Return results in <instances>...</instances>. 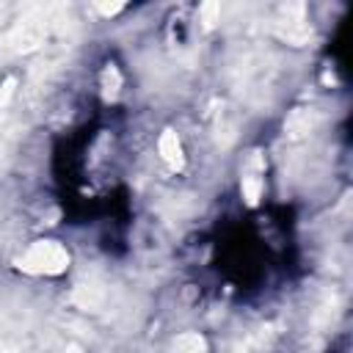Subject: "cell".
Listing matches in <instances>:
<instances>
[{
    "mask_svg": "<svg viewBox=\"0 0 353 353\" xmlns=\"http://www.w3.org/2000/svg\"><path fill=\"white\" fill-rule=\"evenodd\" d=\"M17 268L30 276H61L69 268V251L55 240H36L17 259Z\"/></svg>",
    "mask_w": 353,
    "mask_h": 353,
    "instance_id": "cell-1",
    "label": "cell"
},
{
    "mask_svg": "<svg viewBox=\"0 0 353 353\" xmlns=\"http://www.w3.org/2000/svg\"><path fill=\"white\" fill-rule=\"evenodd\" d=\"M157 149H160V154H163V160L168 163V168H174V171H179V168L185 165V154H182V143H179V135H176L174 130H163V135H160V143H157Z\"/></svg>",
    "mask_w": 353,
    "mask_h": 353,
    "instance_id": "cell-2",
    "label": "cell"
},
{
    "mask_svg": "<svg viewBox=\"0 0 353 353\" xmlns=\"http://www.w3.org/2000/svg\"><path fill=\"white\" fill-rule=\"evenodd\" d=\"M119 88H121V72H119L113 63H108V66L102 69V97H105V99H116Z\"/></svg>",
    "mask_w": 353,
    "mask_h": 353,
    "instance_id": "cell-3",
    "label": "cell"
},
{
    "mask_svg": "<svg viewBox=\"0 0 353 353\" xmlns=\"http://www.w3.org/2000/svg\"><path fill=\"white\" fill-rule=\"evenodd\" d=\"M240 190H243L245 204H248V207H256V204H259V199H262V179H259V176H254V174H248V176H243Z\"/></svg>",
    "mask_w": 353,
    "mask_h": 353,
    "instance_id": "cell-4",
    "label": "cell"
},
{
    "mask_svg": "<svg viewBox=\"0 0 353 353\" xmlns=\"http://www.w3.org/2000/svg\"><path fill=\"white\" fill-rule=\"evenodd\" d=\"M174 353H207V345L199 334H182L174 342Z\"/></svg>",
    "mask_w": 353,
    "mask_h": 353,
    "instance_id": "cell-5",
    "label": "cell"
},
{
    "mask_svg": "<svg viewBox=\"0 0 353 353\" xmlns=\"http://www.w3.org/2000/svg\"><path fill=\"white\" fill-rule=\"evenodd\" d=\"M199 17H201V22H204V28H212L215 22H221V6L218 3H204L201 8H199Z\"/></svg>",
    "mask_w": 353,
    "mask_h": 353,
    "instance_id": "cell-6",
    "label": "cell"
},
{
    "mask_svg": "<svg viewBox=\"0 0 353 353\" xmlns=\"http://www.w3.org/2000/svg\"><path fill=\"white\" fill-rule=\"evenodd\" d=\"M14 85H17L14 77H6V80H3V85H0V108L8 105V99H11V94H14Z\"/></svg>",
    "mask_w": 353,
    "mask_h": 353,
    "instance_id": "cell-7",
    "label": "cell"
},
{
    "mask_svg": "<svg viewBox=\"0 0 353 353\" xmlns=\"http://www.w3.org/2000/svg\"><path fill=\"white\" fill-rule=\"evenodd\" d=\"M121 8H124V3H97V11L105 14V17H113V14H119Z\"/></svg>",
    "mask_w": 353,
    "mask_h": 353,
    "instance_id": "cell-8",
    "label": "cell"
},
{
    "mask_svg": "<svg viewBox=\"0 0 353 353\" xmlns=\"http://www.w3.org/2000/svg\"><path fill=\"white\" fill-rule=\"evenodd\" d=\"M66 353H80V347H74V345H69V347H66Z\"/></svg>",
    "mask_w": 353,
    "mask_h": 353,
    "instance_id": "cell-9",
    "label": "cell"
}]
</instances>
